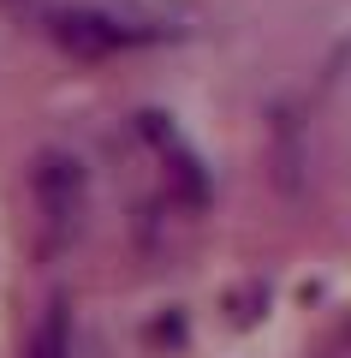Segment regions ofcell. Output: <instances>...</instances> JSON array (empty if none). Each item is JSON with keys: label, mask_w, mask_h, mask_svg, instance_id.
<instances>
[{"label": "cell", "mask_w": 351, "mask_h": 358, "mask_svg": "<svg viewBox=\"0 0 351 358\" xmlns=\"http://www.w3.org/2000/svg\"><path fill=\"white\" fill-rule=\"evenodd\" d=\"M54 42H60L66 54H77V60H101V54H113V48H131L137 30L119 24L113 13H60L54 18Z\"/></svg>", "instance_id": "cell-1"}, {"label": "cell", "mask_w": 351, "mask_h": 358, "mask_svg": "<svg viewBox=\"0 0 351 358\" xmlns=\"http://www.w3.org/2000/svg\"><path fill=\"white\" fill-rule=\"evenodd\" d=\"M36 197L42 209H48L54 227H77V209H84V173H77V162H66V155H42L36 162Z\"/></svg>", "instance_id": "cell-2"}, {"label": "cell", "mask_w": 351, "mask_h": 358, "mask_svg": "<svg viewBox=\"0 0 351 358\" xmlns=\"http://www.w3.org/2000/svg\"><path fill=\"white\" fill-rule=\"evenodd\" d=\"M24 358H72V322H66V305H60V299L42 310V322H36V334H30Z\"/></svg>", "instance_id": "cell-3"}]
</instances>
